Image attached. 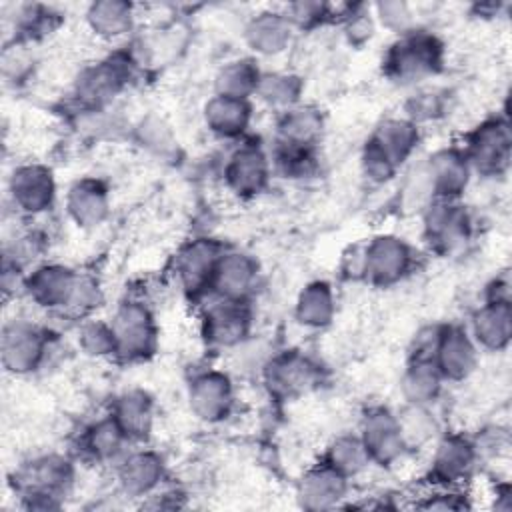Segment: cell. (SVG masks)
<instances>
[{
    "label": "cell",
    "mask_w": 512,
    "mask_h": 512,
    "mask_svg": "<svg viewBox=\"0 0 512 512\" xmlns=\"http://www.w3.org/2000/svg\"><path fill=\"white\" fill-rule=\"evenodd\" d=\"M44 334L30 322L14 320L2 332V362L14 374L34 370L44 356Z\"/></svg>",
    "instance_id": "obj_1"
},
{
    "label": "cell",
    "mask_w": 512,
    "mask_h": 512,
    "mask_svg": "<svg viewBox=\"0 0 512 512\" xmlns=\"http://www.w3.org/2000/svg\"><path fill=\"white\" fill-rule=\"evenodd\" d=\"M8 188L14 206L28 214L44 212L54 198L52 174L38 164H24L14 168Z\"/></svg>",
    "instance_id": "obj_2"
},
{
    "label": "cell",
    "mask_w": 512,
    "mask_h": 512,
    "mask_svg": "<svg viewBox=\"0 0 512 512\" xmlns=\"http://www.w3.org/2000/svg\"><path fill=\"white\" fill-rule=\"evenodd\" d=\"M438 60V44L424 34H408L388 54L390 72L404 80H418L430 74Z\"/></svg>",
    "instance_id": "obj_3"
},
{
    "label": "cell",
    "mask_w": 512,
    "mask_h": 512,
    "mask_svg": "<svg viewBox=\"0 0 512 512\" xmlns=\"http://www.w3.org/2000/svg\"><path fill=\"white\" fill-rule=\"evenodd\" d=\"M112 334L116 352H122L126 356H140L148 352L152 340H154V328L152 318L146 308H142L136 302L124 304L114 320H112Z\"/></svg>",
    "instance_id": "obj_4"
},
{
    "label": "cell",
    "mask_w": 512,
    "mask_h": 512,
    "mask_svg": "<svg viewBox=\"0 0 512 512\" xmlns=\"http://www.w3.org/2000/svg\"><path fill=\"white\" fill-rule=\"evenodd\" d=\"M78 276L62 266H42L26 280L30 298L46 308L68 306L76 288Z\"/></svg>",
    "instance_id": "obj_5"
},
{
    "label": "cell",
    "mask_w": 512,
    "mask_h": 512,
    "mask_svg": "<svg viewBox=\"0 0 512 512\" xmlns=\"http://www.w3.org/2000/svg\"><path fill=\"white\" fill-rule=\"evenodd\" d=\"M410 254L404 242L394 236H380L366 248L364 270L378 282H392L404 274Z\"/></svg>",
    "instance_id": "obj_6"
},
{
    "label": "cell",
    "mask_w": 512,
    "mask_h": 512,
    "mask_svg": "<svg viewBox=\"0 0 512 512\" xmlns=\"http://www.w3.org/2000/svg\"><path fill=\"white\" fill-rule=\"evenodd\" d=\"M362 444L368 456L378 460H392L404 448L398 422L386 410H376L366 416L364 420V438Z\"/></svg>",
    "instance_id": "obj_7"
},
{
    "label": "cell",
    "mask_w": 512,
    "mask_h": 512,
    "mask_svg": "<svg viewBox=\"0 0 512 512\" xmlns=\"http://www.w3.org/2000/svg\"><path fill=\"white\" fill-rule=\"evenodd\" d=\"M190 404L200 418H206V420L222 418L230 406L228 380L216 372L196 378L190 388Z\"/></svg>",
    "instance_id": "obj_8"
},
{
    "label": "cell",
    "mask_w": 512,
    "mask_h": 512,
    "mask_svg": "<svg viewBox=\"0 0 512 512\" xmlns=\"http://www.w3.org/2000/svg\"><path fill=\"white\" fill-rule=\"evenodd\" d=\"M248 328V316L236 300L220 302L208 310L206 334L212 342L220 346L236 344L244 338Z\"/></svg>",
    "instance_id": "obj_9"
},
{
    "label": "cell",
    "mask_w": 512,
    "mask_h": 512,
    "mask_svg": "<svg viewBox=\"0 0 512 512\" xmlns=\"http://www.w3.org/2000/svg\"><path fill=\"white\" fill-rule=\"evenodd\" d=\"M268 176V164L258 148L238 150L226 168V178L238 194H254L262 188Z\"/></svg>",
    "instance_id": "obj_10"
},
{
    "label": "cell",
    "mask_w": 512,
    "mask_h": 512,
    "mask_svg": "<svg viewBox=\"0 0 512 512\" xmlns=\"http://www.w3.org/2000/svg\"><path fill=\"white\" fill-rule=\"evenodd\" d=\"M416 128L406 120H388L382 124L370 144L380 156H384L392 166L402 162L416 146Z\"/></svg>",
    "instance_id": "obj_11"
},
{
    "label": "cell",
    "mask_w": 512,
    "mask_h": 512,
    "mask_svg": "<svg viewBox=\"0 0 512 512\" xmlns=\"http://www.w3.org/2000/svg\"><path fill=\"white\" fill-rule=\"evenodd\" d=\"M254 264L242 254L220 256L214 270V284L228 300H238L254 280Z\"/></svg>",
    "instance_id": "obj_12"
},
{
    "label": "cell",
    "mask_w": 512,
    "mask_h": 512,
    "mask_svg": "<svg viewBox=\"0 0 512 512\" xmlns=\"http://www.w3.org/2000/svg\"><path fill=\"white\" fill-rule=\"evenodd\" d=\"M290 20L286 14H258L250 26L246 28L248 42L254 50L264 54H276L284 50L288 38H290Z\"/></svg>",
    "instance_id": "obj_13"
},
{
    "label": "cell",
    "mask_w": 512,
    "mask_h": 512,
    "mask_svg": "<svg viewBox=\"0 0 512 512\" xmlns=\"http://www.w3.org/2000/svg\"><path fill=\"white\" fill-rule=\"evenodd\" d=\"M248 116H250V110L244 98H230V96L218 94L206 106V122L210 130L224 136H234L242 132L248 122Z\"/></svg>",
    "instance_id": "obj_14"
},
{
    "label": "cell",
    "mask_w": 512,
    "mask_h": 512,
    "mask_svg": "<svg viewBox=\"0 0 512 512\" xmlns=\"http://www.w3.org/2000/svg\"><path fill=\"white\" fill-rule=\"evenodd\" d=\"M68 210L78 226H94L106 214V194L96 182H78L68 194Z\"/></svg>",
    "instance_id": "obj_15"
},
{
    "label": "cell",
    "mask_w": 512,
    "mask_h": 512,
    "mask_svg": "<svg viewBox=\"0 0 512 512\" xmlns=\"http://www.w3.org/2000/svg\"><path fill=\"white\" fill-rule=\"evenodd\" d=\"M462 332H450L438 340L436 346V358H438V372L460 378L464 376L472 366V346L464 338Z\"/></svg>",
    "instance_id": "obj_16"
},
{
    "label": "cell",
    "mask_w": 512,
    "mask_h": 512,
    "mask_svg": "<svg viewBox=\"0 0 512 512\" xmlns=\"http://www.w3.org/2000/svg\"><path fill=\"white\" fill-rule=\"evenodd\" d=\"M160 476H162V462L150 452L132 454L130 458H126L120 470L122 484L126 492H132V494L148 492L150 488L156 486Z\"/></svg>",
    "instance_id": "obj_17"
},
{
    "label": "cell",
    "mask_w": 512,
    "mask_h": 512,
    "mask_svg": "<svg viewBox=\"0 0 512 512\" xmlns=\"http://www.w3.org/2000/svg\"><path fill=\"white\" fill-rule=\"evenodd\" d=\"M426 176L430 190H438L444 196L456 194L466 184V164L454 152H442L434 156Z\"/></svg>",
    "instance_id": "obj_18"
},
{
    "label": "cell",
    "mask_w": 512,
    "mask_h": 512,
    "mask_svg": "<svg viewBox=\"0 0 512 512\" xmlns=\"http://www.w3.org/2000/svg\"><path fill=\"white\" fill-rule=\"evenodd\" d=\"M216 264H218L216 250L206 242H196L182 254L180 276H182L184 284L190 286V290H192V288H198L200 284H204L206 280L208 282L212 280Z\"/></svg>",
    "instance_id": "obj_19"
},
{
    "label": "cell",
    "mask_w": 512,
    "mask_h": 512,
    "mask_svg": "<svg viewBox=\"0 0 512 512\" xmlns=\"http://www.w3.org/2000/svg\"><path fill=\"white\" fill-rule=\"evenodd\" d=\"M92 30L104 38L124 34L132 24V8L124 2H98L88 10Z\"/></svg>",
    "instance_id": "obj_20"
},
{
    "label": "cell",
    "mask_w": 512,
    "mask_h": 512,
    "mask_svg": "<svg viewBox=\"0 0 512 512\" xmlns=\"http://www.w3.org/2000/svg\"><path fill=\"white\" fill-rule=\"evenodd\" d=\"M344 492V478L334 468L326 466L322 470L310 472L302 480V498L308 506H328L332 500H338Z\"/></svg>",
    "instance_id": "obj_21"
},
{
    "label": "cell",
    "mask_w": 512,
    "mask_h": 512,
    "mask_svg": "<svg viewBox=\"0 0 512 512\" xmlns=\"http://www.w3.org/2000/svg\"><path fill=\"white\" fill-rule=\"evenodd\" d=\"M112 418L120 424L126 436H144L150 428V418H152L150 402L140 392L124 394L118 400L116 416Z\"/></svg>",
    "instance_id": "obj_22"
},
{
    "label": "cell",
    "mask_w": 512,
    "mask_h": 512,
    "mask_svg": "<svg viewBox=\"0 0 512 512\" xmlns=\"http://www.w3.org/2000/svg\"><path fill=\"white\" fill-rule=\"evenodd\" d=\"M404 394L410 404H424L432 400L440 386V372L430 360H416L404 376Z\"/></svg>",
    "instance_id": "obj_23"
},
{
    "label": "cell",
    "mask_w": 512,
    "mask_h": 512,
    "mask_svg": "<svg viewBox=\"0 0 512 512\" xmlns=\"http://www.w3.org/2000/svg\"><path fill=\"white\" fill-rule=\"evenodd\" d=\"M270 386L278 392H294L304 388L312 380L310 364L298 356H284L270 366Z\"/></svg>",
    "instance_id": "obj_24"
},
{
    "label": "cell",
    "mask_w": 512,
    "mask_h": 512,
    "mask_svg": "<svg viewBox=\"0 0 512 512\" xmlns=\"http://www.w3.org/2000/svg\"><path fill=\"white\" fill-rule=\"evenodd\" d=\"M332 314V294L324 282L310 284L298 300V318L306 326H322Z\"/></svg>",
    "instance_id": "obj_25"
},
{
    "label": "cell",
    "mask_w": 512,
    "mask_h": 512,
    "mask_svg": "<svg viewBox=\"0 0 512 512\" xmlns=\"http://www.w3.org/2000/svg\"><path fill=\"white\" fill-rule=\"evenodd\" d=\"M110 64L112 62H100V66L84 72L82 80L78 82V92L84 98L100 102L104 98H110L118 90L120 72L116 66H110Z\"/></svg>",
    "instance_id": "obj_26"
},
{
    "label": "cell",
    "mask_w": 512,
    "mask_h": 512,
    "mask_svg": "<svg viewBox=\"0 0 512 512\" xmlns=\"http://www.w3.org/2000/svg\"><path fill=\"white\" fill-rule=\"evenodd\" d=\"M396 422L404 446H420L428 442L436 430L434 418L424 410L422 404H412L408 410L402 412V416L396 418Z\"/></svg>",
    "instance_id": "obj_27"
},
{
    "label": "cell",
    "mask_w": 512,
    "mask_h": 512,
    "mask_svg": "<svg viewBox=\"0 0 512 512\" xmlns=\"http://www.w3.org/2000/svg\"><path fill=\"white\" fill-rule=\"evenodd\" d=\"M260 76L250 66V62H230L226 68H222L218 76V90L222 96L230 98H246L248 92H256Z\"/></svg>",
    "instance_id": "obj_28"
},
{
    "label": "cell",
    "mask_w": 512,
    "mask_h": 512,
    "mask_svg": "<svg viewBox=\"0 0 512 512\" xmlns=\"http://www.w3.org/2000/svg\"><path fill=\"white\" fill-rule=\"evenodd\" d=\"M284 144L288 146H308L310 140L320 130V118L314 110H290L280 124Z\"/></svg>",
    "instance_id": "obj_29"
},
{
    "label": "cell",
    "mask_w": 512,
    "mask_h": 512,
    "mask_svg": "<svg viewBox=\"0 0 512 512\" xmlns=\"http://www.w3.org/2000/svg\"><path fill=\"white\" fill-rule=\"evenodd\" d=\"M470 466V448L466 442L450 438L440 444L434 460V470L446 482H454Z\"/></svg>",
    "instance_id": "obj_30"
},
{
    "label": "cell",
    "mask_w": 512,
    "mask_h": 512,
    "mask_svg": "<svg viewBox=\"0 0 512 512\" xmlns=\"http://www.w3.org/2000/svg\"><path fill=\"white\" fill-rule=\"evenodd\" d=\"M368 458L370 456H368L362 440L340 438L330 448V456H328L330 464L328 466L340 474H350V472L354 474L366 464Z\"/></svg>",
    "instance_id": "obj_31"
},
{
    "label": "cell",
    "mask_w": 512,
    "mask_h": 512,
    "mask_svg": "<svg viewBox=\"0 0 512 512\" xmlns=\"http://www.w3.org/2000/svg\"><path fill=\"white\" fill-rule=\"evenodd\" d=\"M128 438L124 434V430L120 428V424L110 418V420H104V422H98L90 434H88V446L90 450L94 452V456L98 458H110L114 456L120 446H122V440Z\"/></svg>",
    "instance_id": "obj_32"
},
{
    "label": "cell",
    "mask_w": 512,
    "mask_h": 512,
    "mask_svg": "<svg viewBox=\"0 0 512 512\" xmlns=\"http://www.w3.org/2000/svg\"><path fill=\"white\" fill-rule=\"evenodd\" d=\"M256 92H260L262 98L268 100L270 104L286 106L296 96V84H294V78H290V76L268 74V76H262L258 80Z\"/></svg>",
    "instance_id": "obj_33"
},
{
    "label": "cell",
    "mask_w": 512,
    "mask_h": 512,
    "mask_svg": "<svg viewBox=\"0 0 512 512\" xmlns=\"http://www.w3.org/2000/svg\"><path fill=\"white\" fill-rule=\"evenodd\" d=\"M82 346L90 350V354H108L116 352L112 326L102 324H90L82 330Z\"/></svg>",
    "instance_id": "obj_34"
},
{
    "label": "cell",
    "mask_w": 512,
    "mask_h": 512,
    "mask_svg": "<svg viewBox=\"0 0 512 512\" xmlns=\"http://www.w3.org/2000/svg\"><path fill=\"white\" fill-rule=\"evenodd\" d=\"M380 20L388 28H400L404 30L410 22V8L404 2H382L376 6Z\"/></svg>",
    "instance_id": "obj_35"
}]
</instances>
